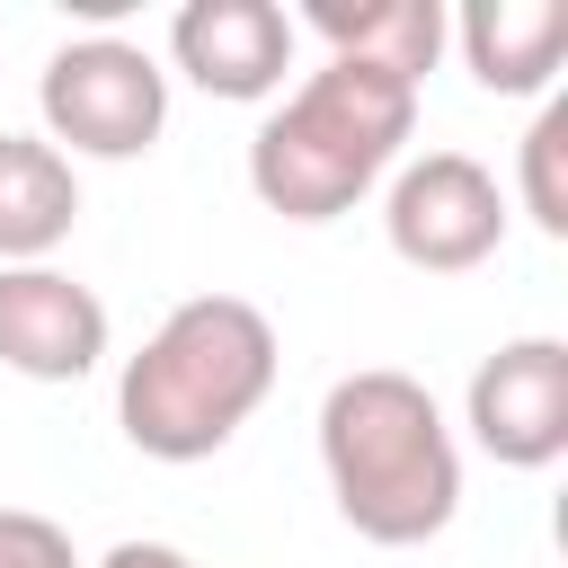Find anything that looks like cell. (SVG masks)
I'll return each mask as SVG.
<instances>
[{
    "mask_svg": "<svg viewBox=\"0 0 568 568\" xmlns=\"http://www.w3.org/2000/svg\"><path fill=\"white\" fill-rule=\"evenodd\" d=\"M320 470H328L337 515L382 550H417L462 515V444H453L435 390L399 364H364V373L328 382Z\"/></svg>",
    "mask_w": 568,
    "mask_h": 568,
    "instance_id": "6da1fadb",
    "label": "cell"
},
{
    "mask_svg": "<svg viewBox=\"0 0 568 568\" xmlns=\"http://www.w3.org/2000/svg\"><path fill=\"white\" fill-rule=\"evenodd\" d=\"M275 320L240 293H195L178 302L142 355L115 373V426L151 462H204L222 453L275 390Z\"/></svg>",
    "mask_w": 568,
    "mask_h": 568,
    "instance_id": "7a4b0ae2",
    "label": "cell"
},
{
    "mask_svg": "<svg viewBox=\"0 0 568 568\" xmlns=\"http://www.w3.org/2000/svg\"><path fill=\"white\" fill-rule=\"evenodd\" d=\"M417 133V89L364 62H320L257 133H248V186L284 222H337L355 195H373Z\"/></svg>",
    "mask_w": 568,
    "mask_h": 568,
    "instance_id": "3957f363",
    "label": "cell"
},
{
    "mask_svg": "<svg viewBox=\"0 0 568 568\" xmlns=\"http://www.w3.org/2000/svg\"><path fill=\"white\" fill-rule=\"evenodd\" d=\"M36 115L62 160H142L169 124V71L124 36H71L36 71Z\"/></svg>",
    "mask_w": 568,
    "mask_h": 568,
    "instance_id": "277c9868",
    "label": "cell"
},
{
    "mask_svg": "<svg viewBox=\"0 0 568 568\" xmlns=\"http://www.w3.org/2000/svg\"><path fill=\"white\" fill-rule=\"evenodd\" d=\"M382 240L417 275H470L506 248V186L470 151H426L382 195Z\"/></svg>",
    "mask_w": 568,
    "mask_h": 568,
    "instance_id": "5b68a950",
    "label": "cell"
},
{
    "mask_svg": "<svg viewBox=\"0 0 568 568\" xmlns=\"http://www.w3.org/2000/svg\"><path fill=\"white\" fill-rule=\"evenodd\" d=\"M462 426L506 470H550L568 453V346L559 337H506L479 355L462 390Z\"/></svg>",
    "mask_w": 568,
    "mask_h": 568,
    "instance_id": "8992f818",
    "label": "cell"
},
{
    "mask_svg": "<svg viewBox=\"0 0 568 568\" xmlns=\"http://www.w3.org/2000/svg\"><path fill=\"white\" fill-rule=\"evenodd\" d=\"M0 364L18 382H80L106 364V302L62 266H0Z\"/></svg>",
    "mask_w": 568,
    "mask_h": 568,
    "instance_id": "52a82bcc",
    "label": "cell"
},
{
    "mask_svg": "<svg viewBox=\"0 0 568 568\" xmlns=\"http://www.w3.org/2000/svg\"><path fill=\"white\" fill-rule=\"evenodd\" d=\"M169 62L231 106H257L293 71V18L275 0H186L169 18Z\"/></svg>",
    "mask_w": 568,
    "mask_h": 568,
    "instance_id": "ba28073f",
    "label": "cell"
},
{
    "mask_svg": "<svg viewBox=\"0 0 568 568\" xmlns=\"http://www.w3.org/2000/svg\"><path fill=\"white\" fill-rule=\"evenodd\" d=\"M444 36H462V62L488 98H541L568 62V9L559 0H470Z\"/></svg>",
    "mask_w": 568,
    "mask_h": 568,
    "instance_id": "9c48e42d",
    "label": "cell"
},
{
    "mask_svg": "<svg viewBox=\"0 0 568 568\" xmlns=\"http://www.w3.org/2000/svg\"><path fill=\"white\" fill-rule=\"evenodd\" d=\"M80 222V169L44 133H0V266H53Z\"/></svg>",
    "mask_w": 568,
    "mask_h": 568,
    "instance_id": "30bf717a",
    "label": "cell"
},
{
    "mask_svg": "<svg viewBox=\"0 0 568 568\" xmlns=\"http://www.w3.org/2000/svg\"><path fill=\"white\" fill-rule=\"evenodd\" d=\"M311 36L328 44V62H364V71H390V80H426L435 53H444V0H311L302 9Z\"/></svg>",
    "mask_w": 568,
    "mask_h": 568,
    "instance_id": "8fae6325",
    "label": "cell"
},
{
    "mask_svg": "<svg viewBox=\"0 0 568 568\" xmlns=\"http://www.w3.org/2000/svg\"><path fill=\"white\" fill-rule=\"evenodd\" d=\"M524 213L541 240H568V98H550L524 133Z\"/></svg>",
    "mask_w": 568,
    "mask_h": 568,
    "instance_id": "7c38bea8",
    "label": "cell"
},
{
    "mask_svg": "<svg viewBox=\"0 0 568 568\" xmlns=\"http://www.w3.org/2000/svg\"><path fill=\"white\" fill-rule=\"evenodd\" d=\"M0 568H80L71 532L36 506H0Z\"/></svg>",
    "mask_w": 568,
    "mask_h": 568,
    "instance_id": "4fadbf2b",
    "label": "cell"
},
{
    "mask_svg": "<svg viewBox=\"0 0 568 568\" xmlns=\"http://www.w3.org/2000/svg\"><path fill=\"white\" fill-rule=\"evenodd\" d=\"M80 568H195V559H186L178 541H142V532H133V541H115V550H98V559H80Z\"/></svg>",
    "mask_w": 568,
    "mask_h": 568,
    "instance_id": "5bb4252c",
    "label": "cell"
}]
</instances>
